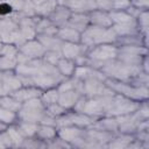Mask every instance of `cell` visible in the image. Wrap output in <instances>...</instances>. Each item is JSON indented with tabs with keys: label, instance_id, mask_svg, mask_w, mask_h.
I'll return each instance as SVG.
<instances>
[{
	"label": "cell",
	"instance_id": "obj_1",
	"mask_svg": "<svg viewBox=\"0 0 149 149\" xmlns=\"http://www.w3.org/2000/svg\"><path fill=\"white\" fill-rule=\"evenodd\" d=\"M100 71L106 77H111L114 80L130 81L133 78L142 73V65H130L114 58L105 62L100 68Z\"/></svg>",
	"mask_w": 149,
	"mask_h": 149
},
{
	"label": "cell",
	"instance_id": "obj_2",
	"mask_svg": "<svg viewBox=\"0 0 149 149\" xmlns=\"http://www.w3.org/2000/svg\"><path fill=\"white\" fill-rule=\"evenodd\" d=\"M80 42L86 48H92L98 44L112 43L116 41V34L111 28H101L97 26H88L83 33H80Z\"/></svg>",
	"mask_w": 149,
	"mask_h": 149
},
{
	"label": "cell",
	"instance_id": "obj_3",
	"mask_svg": "<svg viewBox=\"0 0 149 149\" xmlns=\"http://www.w3.org/2000/svg\"><path fill=\"white\" fill-rule=\"evenodd\" d=\"M105 84L114 92H118L132 100H146L148 98V90L144 86H135L130 83L114 79H107L105 80Z\"/></svg>",
	"mask_w": 149,
	"mask_h": 149
},
{
	"label": "cell",
	"instance_id": "obj_4",
	"mask_svg": "<svg viewBox=\"0 0 149 149\" xmlns=\"http://www.w3.org/2000/svg\"><path fill=\"white\" fill-rule=\"evenodd\" d=\"M45 113V106L40 98H33L22 102L21 108L19 109L17 116L21 121L28 122H40L42 116Z\"/></svg>",
	"mask_w": 149,
	"mask_h": 149
},
{
	"label": "cell",
	"instance_id": "obj_5",
	"mask_svg": "<svg viewBox=\"0 0 149 149\" xmlns=\"http://www.w3.org/2000/svg\"><path fill=\"white\" fill-rule=\"evenodd\" d=\"M140 102L134 101L129 98H126L121 94H113L112 100L109 106L106 108L105 114L108 116H119V115H123V114H130L134 113L139 107H140Z\"/></svg>",
	"mask_w": 149,
	"mask_h": 149
},
{
	"label": "cell",
	"instance_id": "obj_6",
	"mask_svg": "<svg viewBox=\"0 0 149 149\" xmlns=\"http://www.w3.org/2000/svg\"><path fill=\"white\" fill-rule=\"evenodd\" d=\"M116 55H118V48L109 43L94 45L87 52L88 58L99 61V62H107V61L114 59L116 58Z\"/></svg>",
	"mask_w": 149,
	"mask_h": 149
},
{
	"label": "cell",
	"instance_id": "obj_7",
	"mask_svg": "<svg viewBox=\"0 0 149 149\" xmlns=\"http://www.w3.org/2000/svg\"><path fill=\"white\" fill-rule=\"evenodd\" d=\"M19 51L29 58H41L43 57L45 49L38 41L29 40L19 47Z\"/></svg>",
	"mask_w": 149,
	"mask_h": 149
},
{
	"label": "cell",
	"instance_id": "obj_8",
	"mask_svg": "<svg viewBox=\"0 0 149 149\" xmlns=\"http://www.w3.org/2000/svg\"><path fill=\"white\" fill-rule=\"evenodd\" d=\"M70 15H71V10L69 8H66L64 5H58L47 17L52 24L59 28L66 24L68 20L70 19Z\"/></svg>",
	"mask_w": 149,
	"mask_h": 149
},
{
	"label": "cell",
	"instance_id": "obj_9",
	"mask_svg": "<svg viewBox=\"0 0 149 149\" xmlns=\"http://www.w3.org/2000/svg\"><path fill=\"white\" fill-rule=\"evenodd\" d=\"M63 5L73 13H87L97 9L95 0H66Z\"/></svg>",
	"mask_w": 149,
	"mask_h": 149
},
{
	"label": "cell",
	"instance_id": "obj_10",
	"mask_svg": "<svg viewBox=\"0 0 149 149\" xmlns=\"http://www.w3.org/2000/svg\"><path fill=\"white\" fill-rule=\"evenodd\" d=\"M31 78H33L34 86L38 87V88H51L63 79L61 77H55V76H51V74H47V73H43L41 71H38Z\"/></svg>",
	"mask_w": 149,
	"mask_h": 149
},
{
	"label": "cell",
	"instance_id": "obj_11",
	"mask_svg": "<svg viewBox=\"0 0 149 149\" xmlns=\"http://www.w3.org/2000/svg\"><path fill=\"white\" fill-rule=\"evenodd\" d=\"M90 24V15L86 13H71L70 19L66 22V26L76 29L79 33H83Z\"/></svg>",
	"mask_w": 149,
	"mask_h": 149
},
{
	"label": "cell",
	"instance_id": "obj_12",
	"mask_svg": "<svg viewBox=\"0 0 149 149\" xmlns=\"http://www.w3.org/2000/svg\"><path fill=\"white\" fill-rule=\"evenodd\" d=\"M10 95L13 98H15L16 100H19L20 102H24L33 98H40L42 95V92L40 88H37L35 86H28V87H23V88L20 87L19 90L12 92Z\"/></svg>",
	"mask_w": 149,
	"mask_h": 149
},
{
	"label": "cell",
	"instance_id": "obj_13",
	"mask_svg": "<svg viewBox=\"0 0 149 149\" xmlns=\"http://www.w3.org/2000/svg\"><path fill=\"white\" fill-rule=\"evenodd\" d=\"M90 23L92 26L101 27V28H111L113 26V22L108 15L107 12L94 9L90 14Z\"/></svg>",
	"mask_w": 149,
	"mask_h": 149
},
{
	"label": "cell",
	"instance_id": "obj_14",
	"mask_svg": "<svg viewBox=\"0 0 149 149\" xmlns=\"http://www.w3.org/2000/svg\"><path fill=\"white\" fill-rule=\"evenodd\" d=\"M85 49H86L85 45L81 47V45H78L77 43H72V42H63L62 48H61V54L63 55L64 58L74 61L78 56L84 55Z\"/></svg>",
	"mask_w": 149,
	"mask_h": 149
},
{
	"label": "cell",
	"instance_id": "obj_15",
	"mask_svg": "<svg viewBox=\"0 0 149 149\" xmlns=\"http://www.w3.org/2000/svg\"><path fill=\"white\" fill-rule=\"evenodd\" d=\"M1 80H2V85H3V90H5L6 94H10L12 92L19 90L22 86L19 76L14 74L9 71H5V73H2Z\"/></svg>",
	"mask_w": 149,
	"mask_h": 149
},
{
	"label": "cell",
	"instance_id": "obj_16",
	"mask_svg": "<svg viewBox=\"0 0 149 149\" xmlns=\"http://www.w3.org/2000/svg\"><path fill=\"white\" fill-rule=\"evenodd\" d=\"M37 41L43 45L45 50H51V51H58L61 52V48L63 44V41L59 40L56 35H43L38 34L37 35Z\"/></svg>",
	"mask_w": 149,
	"mask_h": 149
},
{
	"label": "cell",
	"instance_id": "obj_17",
	"mask_svg": "<svg viewBox=\"0 0 149 149\" xmlns=\"http://www.w3.org/2000/svg\"><path fill=\"white\" fill-rule=\"evenodd\" d=\"M56 36L62 40L63 42H72V43H78L80 41V33L77 31L76 29L69 27V26H63L59 27L57 30Z\"/></svg>",
	"mask_w": 149,
	"mask_h": 149
},
{
	"label": "cell",
	"instance_id": "obj_18",
	"mask_svg": "<svg viewBox=\"0 0 149 149\" xmlns=\"http://www.w3.org/2000/svg\"><path fill=\"white\" fill-rule=\"evenodd\" d=\"M81 94L79 92H77L76 90H69V91H64V92H61L58 94V100L57 102L63 106L64 108H70V107H73V105L76 104V101L79 99Z\"/></svg>",
	"mask_w": 149,
	"mask_h": 149
},
{
	"label": "cell",
	"instance_id": "obj_19",
	"mask_svg": "<svg viewBox=\"0 0 149 149\" xmlns=\"http://www.w3.org/2000/svg\"><path fill=\"white\" fill-rule=\"evenodd\" d=\"M83 133L84 130H81L76 126H66V127H61L58 135L62 140L66 142H74L77 139L83 136Z\"/></svg>",
	"mask_w": 149,
	"mask_h": 149
},
{
	"label": "cell",
	"instance_id": "obj_20",
	"mask_svg": "<svg viewBox=\"0 0 149 149\" xmlns=\"http://www.w3.org/2000/svg\"><path fill=\"white\" fill-rule=\"evenodd\" d=\"M84 114H87L90 116H97L100 114H104V107L99 100V98H91V99H86L85 101V106L83 108Z\"/></svg>",
	"mask_w": 149,
	"mask_h": 149
},
{
	"label": "cell",
	"instance_id": "obj_21",
	"mask_svg": "<svg viewBox=\"0 0 149 149\" xmlns=\"http://www.w3.org/2000/svg\"><path fill=\"white\" fill-rule=\"evenodd\" d=\"M112 29L116 36H127L137 33V22L136 20L128 23H115L112 26Z\"/></svg>",
	"mask_w": 149,
	"mask_h": 149
},
{
	"label": "cell",
	"instance_id": "obj_22",
	"mask_svg": "<svg viewBox=\"0 0 149 149\" xmlns=\"http://www.w3.org/2000/svg\"><path fill=\"white\" fill-rule=\"evenodd\" d=\"M56 68L58 69L59 73L63 76V77H70L73 74L74 72V69H76V64L72 59H68V58H64V57H61L59 61L57 62L56 64Z\"/></svg>",
	"mask_w": 149,
	"mask_h": 149
},
{
	"label": "cell",
	"instance_id": "obj_23",
	"mask_svg": "<svg viewBox=\"0 0 149 149\" xmlns=\"http://www.w3.org/2000/svg\"><path fill=\"white\" fill-rule=\"evenodd\" d=\"M93 128L97 129H101L105 132H109V133H114L118 130V122L114 118H107V119H102L97 121L95 123H92Z\"/></svg>",
	"mask_w": 149,
	"mask_h": 149
},
{
	"label": "cell",
	"instance_id": "obj_24",
	"mask_svg": "<svg viewBox=\"0 0 149 149\" xmlns=\"http://www.w3.org/2000/svg\"><path fill=\"white\" fill-rule=\"evenodd\" d=\"M113 24L115 23H128V22H133L136 19H134L130 14H128L126 10H112L108 13Z\"/></svg>",
	"mask_w": 149,
	"mask_h": 149
},
{
	"label": "cell",
	"instance_id": "obj_25",
	"mask_svg": "<svg viewBox=\"0 0 149 149\" xmlns=\"http://www.w3.org/2000/svg\"><path fill=\"white\" fill-rule=\"evenodd\" d=\"M0 106L8 109V111H12V112H19V109L21 108L22 106V102H20L19 100H16L15 98H13L12 95H1L0 97Z\"/></svg>",
	"mask_w": 149,
	"mask_h": 149
},
{
	"label": "cell",
	"instance_id": "obj_26",
	"mask_svg": "<svg viewBox=\"0 0 149 149\" xmlns=\"http://www.w3.org/2000/svg\"><path fill=\"white\" fill-rule=\"evenodd\" d=\"M37 123L35 122H28V121H20L19 126L16 127L17 130L20 132V134L23 137H33L34 135H36V130H37Z\"/></svg>",
	"mask_w": 149,
	"mask_h": 149
},
{
	"label": "cell",
	"instance_id": "obj_27",
	"mask_svg": "<svg viewBox=\"0 0 149 149\" xmlns=\"http://www.w3.org/2000/svg\"><path fill=\"white\" fill-rule=\"evenodd\" d=\"M56 7H57V0H47L43 3H41V5L35 7L36 15L37 16L47 17Z\"/></svg>",
	"mask_w": 149,
	"mask_h": 149
},
{
	"label": "cell",
	"instance_id": "obj_28",
	"mask_svg": "<svg viewBox=\"0 0 149 149\" xmlns=\"http://www.w3.org/2000/svg\"><path fill=\"white\" fill-rule=\"evenodd\" d=\"M36 135L38 139L43 140H52L56 137V130L54 128V126H48V125H42L37 127L36 130Z\"/></svg>",
	"mask_w": 149,
	"mask_h": 149
},
{
	"label": "cell",
	"instance_id": "obj_29",
	"mask_svg": "<svg viewBox=\"0 0 149 149\" xmlns=\"http://www.w3.org/2000/svg\"><path fill=\"white\" fill-rule=\"evenodd\" d=\"M17 65L16 56H6L0 55V71H9L15 69Z\"/></svg>",
	"mask_w": 149,
	"mask_h": 149
},
{
	"label": "cell",
	"instance_id": "obj_30",
	"mask_svg": "<svg viewBox=\"0 0 149 149\" xmlns=\"http://www.w3.org/2000/svg\"><path fill=\"white\" fill-rule=\"evenodd\" d=\"M137 27L140 26V33L143 34V36H147V30H148V12L147 9L141 10L139 16H137Z\"/></svg>",
	"mask_w": 149,
	"mask_h": 149
},
{
	"label": "cell",
	"instance_id": "obj_31",
	"mask_svg": "<svg viewBox=\"0 0 149 149\" xmlns=\"http://www.w3.org/2000/svg\"><path fill=\"white\" fill-rule=\"evenodd\" d=\"M58 94H59V92L57 91V88L56 90H49V91H47L45 93H42V101H43V104H44V106H48V105H51V104H55V102H57V100H58Z\"/></svg>",
	"mask_w": 149,
	"mask_h": 149
},
{
	"label": "cell",
	"instance_id": "obj_32",
	"mask_svg": "<svg viewBox=\"0 0 149 149\" xmlns=\"http://www.w3.org/2000/svg\"><path fill=\"white\" fill-rule=\"evenodd\" d=\"M6 132H7L8 136H9V139H10L12 146H15V147L21 146V143H22V141L24 140V137L20 134V132L17 130V128L10 127V128H8Z\"/></svg>",
	"mask_w": 149,
	"mask_h": 149
},
{
	"label": "cell",
	"instance_id": "obj_33",
	"mask_svg": "<svg viewBox=\"0 0 149 149\" xmlns=\"http://www.w3.org/2000/svg\"><path fill=\"white\" fill-rule=\"evenodd\" d=\"M45 112L48 114H50L51 116L55 118V116H61L64 113H66V108H64L63 106H61L58 102H55V104H51V105L45 106Z\"/></svg>",
	"mask_w": 149,
	"mask_h": 149
},
{
	"label": "cell",
	"instance_id": "obj_34",
	"mask_svg": "<svg viewBox=\"0 0 149 149\" xmlns=\"http://www.w3.org/2000/svg\"><path fill=\"white\" fill-rule=\"evenodd\" d=\"M112 140H113V142H111L109 147H128V144L132 141H134V139L128 134H125V135L116 137V139L112 137Z\"/></svg>",
	"mask_w": 149,
	"mask_h": 149
},
{
	"label": "cell",
	"instance_id": "obj_35",
	"mask_svg": "<svg viewBox=\"0 0 149 149\" xmlns=\"http://www.w3.org/2000/svg\"><path fill=\"white\" fill-rule=\"evenodd\" d=\"M62 54L58 52V51H51V50H45L44 55H43V61L47 62V63H50L52 65H56L57 62L59 61V58L62 57L61 56Z\"/></svg>",
	"mask_w": 149,
	"mask_h": 149
},
{
	"label": "cell",
	"instance_id": "obj_36",
	"mask_svg": "<svg viewBox=\"0 0 149 149\" xmlns=\"http://www.w3.org/2000/svg\"><path fill=\"white\" fill-rule=\"evenodd\" d=\"M15 119V113L12 111H8L0 106V122L3 123H10Z\"/></svg>",
	"mask_w": 149,
	"mask_h": 149
},
{
	"label": "cell",
	"instance_id": "obj_37",
	"mask_svg": "<svg viewBox=\"0 0 149 149\" xmlns=\"http://www.w3.org/2000/svg\"><path fill=\"white\" fill-rule=\"evenodd\" d=\"M35 5L30 1V0H24L23 2V6H22V9L21 12L26 15V16H29V17H33L36 15V10H35Z\"/></svg>",
	"mask_w": 149,
	"mask_h": 149
},
{
	"label": "cell",
	"instance_id": "obj_38",
	"mask_svg": "<svg viewBox=\"0 0 149 149\" xmlns=\"http://www.w3.org/2000/svg\"><path fill=\"white\" fill-rule=\"evenodd\" d=\"M19 52V49L16 48V45L14 44H7L5 43L1 48V55H6V56H16Z\"/></svg>",
	"mask_w": 149,
	"mask_h": 149
},
{
	"label": "cell",
	"instance_id": "obj_39",
	"mask_svg": "<svg viewBox=\"0 0 149 149\" xmlns=\"http://www.w3.org/2000/svg\"><path fill=\"white\" fill-rule=\"evenodd\" d=\"M42 140H34V139H26V140H23L22 141V143H21V146L22 147H35V148H37V147H47V144H44V143H42L41 142Z\"/></svg>",
	"mask_w": 149,
	"mask_h": 149
},
{
	"label": "cell",
	"instance_id": "obj_40",
	"mask_svg": "<svg viewBox=\"0 0 149 149\" xmlns=\"http://www.w3.org/2000/svg\"><path fill=\"white\" fill-rule=\"evenodd\" d=\"M35 6H38V5H41V3H43L44 1H47V0H30Z\"/></svg>",
	"mask_w": 149,
	"mask_h": 149
},
{
	"label": "cell",
	"instance_id": "obj_41",
	"mask_svg": "<svg viewBox=\"0 0 149 149\" xmlns=\"http://www.w3.org/2000/svg\"><path fill=\"white\" fill-rule=\"evenodd\" d=\"M65 1H66V0H57V3H59V5H63Z\"/></svg>",
	"mask_w": 149,
	"mask_h": 149
},
{
	"label": "cell",
	"instance_id": "obj_42",
	"mask_svg": "<svg viewBox=\"0 0 149 149\" xmlns=\"http://www.w3.org/2000/svg\"><path fill=\"white\" fill-rule=\"evenodd\" d=\"M0 55H1V49H0Z\"/></svg>",
	"mask_w": 149,
	"mask_h": 149
}]
</instances>
